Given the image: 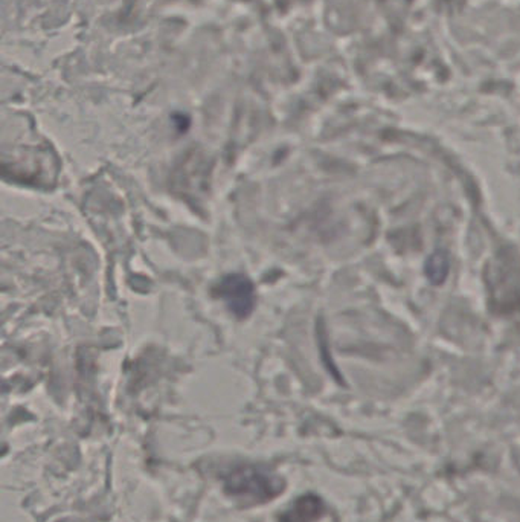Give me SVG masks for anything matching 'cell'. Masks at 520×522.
Instances as JSON below:
<instances>
[{"mask_svg":"<svg viewBox=\"0 0 520 522\" xmlns=\"http://www.w3.org/2000/svg\"><path fill=\"white\" fill-rule=\"evenodd\" d=\"M225 492L252 503H267L285 490L278 473L261 464H238L221 475Z\"/></svg>","mask_w":520,"mask_h":522,"instance_id":"1","label":"cell"},{"mask_svg":"<svg viewBox=\"0 0 520 522\" xmlns=\"http://www.w3.org/2000/svg\"><path fill=\"white\" fill-rule=\"evenodd\" d=\"M214 294L225 301L228 309L238 318L251 315L255 306L254 284L247 276L240 275V274L225 276L217 284Z\"/></svg>","mask_w":520,"mask_h":522,"instance_id":"2","label":"cell"},{"mask_svg":"<svg viewBox=\"0 0 520 522\" xmlns=\"http://www.w3.org/2000/svg\"><path fill=\"white\" fill-rule=\"evenodd\" d=\"M324 515V503L316 495H304L296 499L280 517V522H314Z\"/></svg>","mask_w":520,"mask_h":522,"instance_id":"3","label":"cell"},{"mask_svg":"<svg viewBox=\"0 0 520 522\" xmlns=\"http://www.w3.org/2000/svg\"><path fill=\"white\" fill-rule=\"evenodd\" d=\"M447 272H449V260H447L446 254L442 251L435 252L427 260L426 274L429 280L435 284H441L442 281L446 280Z\"/></svg>","mask_w":520,"mask_h":522,"instance_id":"4","label":"cell"}]
</instances>
